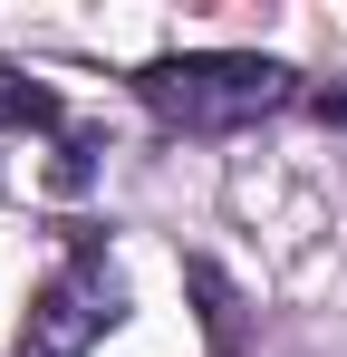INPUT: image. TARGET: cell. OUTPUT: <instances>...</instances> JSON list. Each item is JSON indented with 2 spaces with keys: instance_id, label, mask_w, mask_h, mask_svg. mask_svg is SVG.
Instances as JSON below:
<instances>
[{
  "instance_id": "obj_4",
  "label": "cell",
  "mask_w": 347,
  "mask_h": 357,
  "mask_svg": "<svg viewBox=\"0 0 347 357\" xmlns=\"http://www.w3.org/2000/svg\"><path fill=\"white\" fill-rule=\"evenodd\" d=\"M58 126V97L39 77H20V68H0V135H49Z\"/></svg>"
},
{
  "instance_id": "obj_2",
  "label": "cell",
  "mask_w": 347,
  "mask_h": 357,
  "mask_svg": "<svg viewBox=\"0 0 347 357\" xmlns=\"http://www.w3.org/2000/svg\"><path fill=\"white\" fill-rule=\"evenodd\" d=\"M116 319H125V280L107 271L97 241H77V251L49 271V290L29 299V328H20V348H10V357H87Z\"/></svg>"
},
{
  "instance_id": "obj_5",
  "label": "cell",
  "mask_w": 347,
  "mask_h": 357,
  "mask_svg": "<svg viewBox=\"0 0 347 357\" xmlns=\"http://www.w3.org/2000/svg\"><path fill=\"white\" fill-rule=\"evenodd\" d=\"M309 107H318V126H347V87H318Z\"/></svg>"
},
{
  "instance_id": "obj_3",
  "label": "cell",
  "mask_w": 347,
  "mask_h": 357,
  "mask_svg": "<svg viewBox=\"0 0 347 357\" xmlns=\"http://www.w3.org/2000/svg\"><path fill=\"white\" fill-rule=\"evenodd\" d=\"M183 280H193V299H203V338H213V357H241V309H231V280L213 271V261H193Z\"/></svg>"
},
{
  "instance_id": "obj_1",
  "label": "cell",
  "mask_w": 347,
  "mask_h": 357,
  "mask_svg": "<svg viewBox=\"0 0 347 357\" xmlns=\"http://www.w3.org/2000/svg\"><path fill=\"white\" fill-rule=\"evenodd\" d=\"M135 97L174 126V135H231V126H261L299 97V77L261 49H183V59L135 68Z\"/></svg>"
}]
</instances>
